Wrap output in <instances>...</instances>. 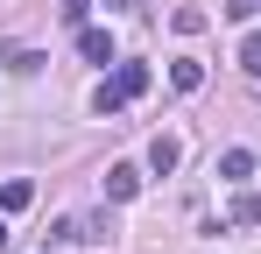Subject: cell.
<instances>
[{
    "label": "cell",
    "instance_id": "1",
    "mask_svg": "<svg viewBox=\"0 0 261 254\" xmlns=\"http://www.w3.org/2000/svg\"><path fill=\"white\" fill-rule=\"evenodd\" d=\"M134 191H141V169H134V163H113V169H106V198H113V205H127Z\"/></svg>",
    "mask_w": 261,
    "mask_h": 254
},
{
    "label": "cell",
    "instance_id": "2",
    "mask_svg": "<svg viewBox=\"0 0 261 254\" xmlns=\"http://www.w3.org/2000/svg\"><path fill=\"white\" fill-rule=\"evenodd\" d=\"M176 163H184V141H176V134H155V141H148V169H155V176H170Z\"/></svg>",
    "mask_w": 261,
    "mask_h": 254
},
{
    "label": "cell",
    "instance_id": "3",
    "mask_svg": "<svg viewBox=\"0 0 261 254\" xmlns=\"http://www.w3.org/2000/svg\"><path fill=\"white\" fill-rule=\"evenodd\" d=\"M78 57L85 64H113V36L106 29H78Z\"/></svg>",
    "mask_w": 261,
    "mask_h": 254
},
{
    "label": "cell",
    "instance_id": "4",
    "mask_svg": "<svg viewBox=\"0 0 261 254\" xmlns=\"http://www.w3.org/2000/svg\"><path fill=\"white\" fill-rule=\"evenodd\" d=\"M226 219H233V226H261V198L254 191H233V198H226Z\"/></svg>",
    "mask_w": 261,
    "mask_h": 254
},
{
    "label": "cell",
    "instance_id": "5",
    "mask_svg": "<svg viewBox=\"0 0 261 254\" xmlns=\"http://www.w3.org/2000/svg\"><path fill=\"white\" fill-rule=\"evenodd\" d=\"M113 92H120V99H141V92H148V64H120V71H113Z\"/></svg>",
    "mask_w": 261,
    "mask_h": 254
},
{
    "label": "cell",
    "instance_id": "6",
    "mask_svg": "<svg viewBox=\"0 0 261 254\" xmlns=\"http://www.w3.org/2000/svg\"><path fill=\"white\" fill-rule=\"evenodd\" d=\"M29 198H36L29 176H7V184H0V212H29Z\"/></svg>",
    "mask_w": 261,
    "mask_h": 254
},
{
    "label": "cell",
    "instance_id": "7",
    "mask_svg": "<svg viewBox=\"0 0 261 254\" xmlns=\"http://www.w3.org/2000/svg\"><path fill=\"white\" fill-rule=\"evenodd\" d=\"M170 85H176V92H198V85H205V64H198V57H176V64H170Z\"/></svg>",
    "mask_w": 261,
    "mask_h": 254
},
{
    "label": "cell",
    "instance_id": "8",
    "mask_svg": "<svg viewBox=\"0 0 261 254\" xmlns=\"http://www.w3.org/2000/svg\"><path fill=\"white\" fill-rule=\"evenodd\" d=\"M247 169H254V156H247V148H226V156H219V176H226V184H240Z\"/></svg>",
    "mask_w": 261,
    "mask_h": 254
},
{
    "label": "cell",
    "instance_id": "9",
    "mask_svg": "<svg viewBox=\"0 0 261 254\" xmlns=\"http://www.w3.org/2000/svg\"><path fill=\"white\" fill-rule=\"evenodd\" d=\"M170 21H176V36H205V7H176Z\"/></svg>",
    "mask_w": 261,
    "mask_h": 254
},
{
    "label": "cell",
    "instance_id": "10",
    "mask_svg": "<svg viewBox=\"0 0 261 254\" xmlns=\"http://www.w3.org/2000/svg\"><path fill=\"white\" fill-rule=\"evenodd\" d=\"M240 71L261 85V36H247V42H240Z\"/></svg>",
    "mask_w": 261,
    "mask_h": 254
},
{
    "label": "cell",
    "instance_id": "11",
    "mask_svg": "<svg viewBox=\"0 0 261 254\" xmlns=\"http://www.w3.org/2000/svg\"><path fill=\"white\" fill-rule=\"evenodd\" d=\"M92 106H99V113H106V120H113V113H120V106H127V99H120V92H113V78L99 85V92H92Z\"/></svg>",
    "mask_w": 261,
    "mask_h": 254
},
{
    "label": "cell",
    "instance_id": "12",
    "mask_svg": "<svg viewBox=\"0 0 261 254\" xmlns=\"http://www.w3.org/2000/svg\"><path fill=\"white\" fill-rule=\"evenodd\" d=\"M7 64H14V71H21V78H29V71H43L49 57H43V49H14V57H7Z\"/></svg>",
    "mask_w": 261,
    "mask_h": 254
},
{
    "label": "cell",
    "instance_id": "13",
    "mask_svg": "<svg viewBox=\"0 0 261 254\" xmlns=\"http://www.w3.org/2000/svg\"><path fill=\"white\" fill-rule=\"evenodd\" d=\"M57 14H64V21H71V29H85V14H92V0H64V7H57Z\"/></svg>",
    "mask_w": 261,
    "mask_h": 254
},
{
    "label": "cell",
    "instance_id": "14",
    "mask_svg": "<svg viewBox=\"0 0 261 254\" xmlns=\"http://www.w3.org/2000/svg\"><path fill=\"white\" fill-rule=\"evenodd\" d=\"M226 14H233V21H254V14H261V0H226Z\"/></svg>",
    "mask_w": 261,
    "mask_h": 254
},
{
    "label": "cell",
    "instance_id": "15",
    "mask_svg": "<svg viewBox=\"0 0 261 254\" xmlns=\"http://www.w3.org/2000/svg\"><path fill=\"white\" fill-rule=\"evenodd\" d=\"M0 247H7V219H0Z\"/></svg>",
    "mask_w": 261,
    "mask_h": 254
},
{
    "label": "cell",
    "instance_id": "16",
    "mask_svg": "<svg viewBox=\"0 0 261 254\" xmlns=\"http://www.w3.org/2000/svg\"><path fill=\"white\" fill-rule=\"evenodd\" d=\"M106 7H134V0H106Z\"/></svg>",
    "mask_w": 261,
    "mask_h": 254
}]
</instances>
